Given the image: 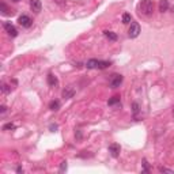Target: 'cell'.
<instances>
[{
	"label": "cell",
	"instance_id": "cell-16",
	"mask_svg": "<svg viewBox=\"0 0 174 174\" xmlns=\"http://www.w3.org/2000/svg\"><path fill=\"white\" fill-rule=\"evenodd\" d=\"M110 64H111L110 61H101V60H99V64H98V69H105V68H108Z\"/></svg>",
	"mask_w": 174,
	"mask_h": 174
},
{
	"label": "cell",
	"instance_id": "cell-19",
	"mask_svg": "<svg viewBox=\"0 0 174 174\" xmlns=\"http://www.w3.org/2000/svg\"><path fill=\"white\" fill-rule=\"evenodd\" d=\"M15 128V125L11 124V122H8V124H5L4 127H3V130H7V129H14Z\"/></svg>",
	"mask_w": 174,
	"mask_h": 174
},
{
	"label": "cell",
	"instance_id": "cell-8",
	"mask_svg": "<svg viewBox=\"0 0 174 174\" xmlns=\"http://www.w3.org/2000/svg\"><path fill=\"white\" fill-rule=\"evenodd\" d=\"M73 94H75V90H73V87H65L64 90H63V92H61V95H63V98H65V99H69V98H72L73 97Z\"/></svg>",
	"mask_w": 174,
	"mask_h": 174
},
{
	"label": "cell",
	"instance_id": "cell-24",
	"mask_svg": "<svg viewBox=\"0 0 174 174\" xmlns=\"http://www.w3.org/2000/svg\"><path fill=\"white\" fill-rule=\"evenodd\" d=\"M0 110H2V114H4V113H5V110H7V108H5V106L3 105L2 108H0Z\"/></svg>",
	"mask_w": 174,
	"mask_h": 174
},
{
	"label": "cell",
	"instance_id": "cell-11",
	"mask_svg": "<svg viewBox=\"0 0 174 174\" xmlns=\"http://www.w3.org/2000/svg\"><path fill=\"white\" fill-rule=\"evenodd\" d=\"M103 34H105V37L108 38V40L110 41H116L117 40V34L113 31H109V30H106V31H103Z\"/></svg>",
	"mask_w": 174,
	"mask_h": 174
},
{
	"label": "cell",
	"instance_id": "cell-7",
	"mask_svg": "<svg viewBox=\"0 0 174 174\" xmlns=\"http://www.w3.org/2000/svg\"><path fill=\"white\" fill-rule=\"evenodd\" d=\"M30 8H31V11L38 14L41 11V8H42L41 0H30Z\"/></svg>",
	"mask_w": 174,
	"mask_h": 174
},
{
	"label": "cell",
	"instance_id": "cell-6",
	"mask_svg": "<svg viewBox=\"0 0 174 174\" xmlns=\"http://www.w3.org/2000/svg\"><path fill=\"white\" fill-rule=\"evenodd\" d=\"M120 151H121V147H120V144L117 143H111L110 146H109V152H110V155L113 158H117L120 155Z\"/></svg>",
	"mask_w": 174,
	"mask_h": 174
},
{
	"label": "cell",
	"instance_id": "cell-17",
	"mask_svg": "<svg viewBox=\"0 0 174 174\" xmlns=\"http://www.w3.org/2000/svg\"><path fill=\"white\" fill-rule=\"evenodd\" d=\"M2 92L3 94L11 92V86H8V84H5V83H2Z\"/></svg>",
	"mask_w": 174,
	"mask_h": 174
},
{
	"label": "cell",
	"instance_id": "cell-23",
	"mask_svg": "<svg viewBox=\"0 0 174 174\" xmlns=\"http://www.w3.org/2000/svg\"><path fill=\"white\" fill-rule=\"evenodd\" d=\"M56 129H57V125H50V130H52V132H56Z\"/></svg>",
	"mask_w": 174,
	"mask_h": 174
},
{
	"label": "cell",
	"instance_id": "cell-5",
	"mask_svg": "<svg viewBox=\"0 0 174 174\" xmlns=\"http://www.w3.org/2000/svg\"><path fill=\"white\" fill-rule=\"evenodd\" d=\"M3 27H4V30L8 33L10 37H16V35H18V30L11 24V22H4V23H3Z\"/></svg>",
	"mask_w": 174,
	"mask_h": 174
},
{
	"label": "cell",
	"instance_id": "cell-15",
	"mask_svg": "<svg viewBox=\"0 0 174 174\" xmlns=\"http://www.w3.org/2000/svg\"><path fill=\"white\" fill-rule=\"evenodd\" d=\"M109 106H114V105H117V103H120V97L118 95H114L111 99H109Z\"/></svg>",
	"mask_w": 174,
	"mask_h": 174
},
{
	"label": "cell",
	"instance_id": "cell-18",
	"mask_svg": "<svg viewBox=\"0 0 174 174\" xmlns=\"http://www.w3.org/2000/svg\"><path fill=\"white\" fill-rule=\"evenodd\" d=\"M2 14L3 15H7L8 14V8H7V5H5L4 2H2Z\"/></svg>",
	"mask_w": 174,
	"mask_h": 174
},
{
	"label": "cell",
	"instance_id": "cell-4",
	"mask_svg": "<svg viewBox=\"0 0 174 174\" xmlns=\"http://www.w3.org/2000/svg\"><path fill=\"white\" fill-rule=\"evenodd\" d=\"M18 22L22 27H24V29H29V27H31V24H33V21L29 15H21L18 18Z\"/></svg>",
	"mask_w": 174,
	"mask_h": 174
},
{
	"label": "cell",
	"instance_id": "cell-22",
	"mask_svg": "<svg viewBox=\"0 0 174 174\" xmlns=\"http://www.w3.org/2000/svg\"><path fill=\"white\" fill-rule=\"evenodd\" d=\"M64 170H67V162H61V166H60V171H64Z\"/></svg>",
	"mask_w": 174,
	"mask_h": 174
},
{
	"label": "cell",
	"instance_id": "cell-25",
	"mask_svg": "<svg viewBox=\"0 0 174 174\" xmlns=\"http://www.w3.org/2000/svg\"><path fill=\"white\" fill-rule=\"evenodd\" d=\"M12 2H15V3H16V2H19V0H12Z\"/></svg>",
	"mask_w": 174,
	"mask_h": 174
},
{
	"label": "cell",
	"instance_id": "cell-1",
	"mask_svg": "<svg viewBox=\"0 0 174 174\" xmlns=\"http://www.w3.org/2000/svg\"><path fill=\"white\" fill-rule=\"evenodd\" d=\"M137 11L141 15L150 16L154 12V2L152 0H140V3L137 4Z\"/></svg>",
	"mask_w": 174,
	"mask_h": 174
},
{
	"label": "cell",
	"instance_id": "cell-12",
	"mask_svg": "<svg viewBox=\"0 0 174 174\" xmlns=\"http://www.w3.org/2000/svg\"><path fill=\"white\" fill-rule=\"evenodd\" d=\"M169 10V2L167 0H160L159 3V11H162V12H165V11Z\"/></svg>",
	"mask_w": 174,
	"mask_h": 174
},
{
	"label": "cell",
	"instance_id": "cell-13",
	"mask_svg": "<svg viewBox=\"0 0 174 174\" xmlns=\"http://www.w3.org/2000/svg\"><path fill=\"white\" fill-rule=\"evenodd\" d=\"M59 108H60V102H59V101H52V102L49 103V109H50V110H53V111L59 110Z\"/></svg>",
	"mask_w": 174,
	"mask_h": 174
},
{
	"label": "cell",
	"instance_id": "cell-21",
	"mask_svg": "<svg viewBox=\"0 0 174 174\" xmlns=\"http://www.w3.org/2000/svg\"><path fill=\"white\" fill-rule=\"evenodd\" d=\"M132 108H133V113H137V111H139V105H137V103H136V102H133L132 103Z\"/></svg>",
	"mask_w": 174,
	"mask_h": 174
},
{
	"label": "cell",
	"instance_id": "cell-14",
	"mask_svg": "<svg viewBox=\"0 0 174 174\" xmlns=\"http://www.w3.org/2000/svg\"><path fill=\"white\" fill-rule=\"evenodd\" d=\"M130 22H132V16H130V14L125 12L124 15H122V23L128 24V23H130Z\"/></svg>",
	"mask_w": 174,
	"mask_h": 174
},
{
	"label": "cell",
	"instance_id": "cell-20",
	"mask_svg": "<svg viewBox=\"0 0 174 174\" xmlns=\"http://www.w3.org/2000/svg\"><path fill=\"white\" fill-rule=\"evenodd\" d=\"M159 171L160 173H174L173 170H170V169H167V167H159Z\"/></svg>",
	"mask_w": 174,
	"mask_h": 174
},
{
	"label": "cell",
	"instance_id": "cell-9",
	"mask_svg": "<svg viewBox=\"0 0 174 174\" xmlns=\"http://www.w3.org/2000/svg\"><path fill=\"white\" fill-rule=\"evenodd\" d=\"M98 64H99V60L91 59V60H89V61L86 63V67L89 68V69H94V68H98Z\"/></svg>",
	"mask_w": 174,
	"mask_h": 174
},
{
	"label": "cell",
	"instance_id": "cell-2",
	"mask_svg": "<svg viewBox=\"0 0 174 174\" xmlns=\"http://www.w3.org/2000/svg\"><path fill=\"white\" fill-rule=\"evenodd\" d=\"M122 75H118V73H114V75L110 76V79H109V86L111 87V89H117V87H120V84L122 83Z\"/></svg>",
	"mask_w": 174,
	"mask_h": 174
},
{
	"label": "cell",
	"instance_id": "cell-3",
	"mask_svg": "<svg viewBox=\"0 0 174 174\" xmlns=\"http://www.w3.org/2000/svg\"><path fill=\"white\" fill-rule=\"evenodd\" d=\"M128 34H129L130 38H136L140 34V24L137 22H130V26L128 29Z\"/></svg>",
	"mask_w": 174,
	"mask_h": 174
},
{
	"label": "cell",
	"instance_id": "cell-10",
	"mask_svg": "<svg viewBox=\"0 0 174 174\" xmlns=\"http://www.w3.org/2000/svg\"><path fill=\"white\" fill-rule=\"evenodd\" d=\"M57 83H59V80H57V78L53 75V73H49L48 75V84L50 87H54L57 86Z\"/></svg>",
	"mask_w": 174,
	"mask_h": 174
}]
</instances>
